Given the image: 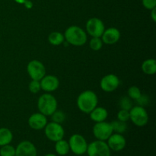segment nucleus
<instances>
[{
  "label": "nucleus",
  "instance_id": "f257e3e1",
  "mask_svg": "<svg viewBox=\"0 0 156 156\" xmlns=\"http://www.w3.org/2000/svg\"><path fill=\"white\" fill-rule=\"evenodd\" d=\"M98 99L95 93L90 90H86L79 95L77 98V106L81 111L89 114L97 107Z\"/></svg>",
  "mask_w": 156,
  "mask_h": 156
},
{
  "label": "nucleus",
  "instance_id": "f03ea898",
  "mask_svg": "<svg viewBox=\"0 0 156 156\" xmlns=\"http://www.w3.org/2000/svg\"><path fill=\"white\" fill-rule=\"evenodd\" d=\"M66 41L68 44L73 46H82L86 43L87 34L83 29L78 26H71L66 29L64 34Z\"/></svg>",
  "mask_w": 156,
  "mask_h": 156
},
{
  "label": "nucleus",
  "instance_id": "7ed1b4c3",
  "mask_svg": "<svg viewBox=\"0 0 156 156\" xmlns=\"http://www.w3.org/2000/svg\"><path fill=\"white\" fill-rule=\"evenodd\" d=\"M37 108L40 113L47 116H51L57 110V101L50 94H44L39 98Z\"/></svg>",
  "mask_w": 156,
  "mask_h": 156
},
{
  "label": "nucleus",
  "instance_id": "20e7f679",
  "mask_svg": "<svg viewBox=\"0 0 156 156\" xmlns=\"http://www.w3.org/2000/svg\"><path fill=\"white\" fill-rule=\"evenodd\" d=\"M129 119L137 126H144L147 124L149 115L144 107L136 106L129 110Z\"/></svg>",
  "mask_w": 156,
  "mask_h": 156
},
{
  "label": "nucleus",
  "instance_id": "39448f33",
  "mask_svg": "<svg viewBox=\"0 0 156 156\" xmlns=\"http://www.w3.org/2000/svg\"><path fill=\"white\" fill-rule=\"evenodd\" d=\"M88 156H111V149L108 143L101 140H96L88 145Z\"/></svg>",
  "mask_w": 156,
  "mask_h": 156
},
{
  "label": "nucleus",
  "instance_id": "423d86ee",
  "mask_svg": "<svg viewBox=\"0 0 156 156\" xmlns=\"http://www.w3.org/2000/svg\"><path fill=\"white\" fill-rule=\"evenodd\" d=\"M69 145L72 152L76 155H81L87 152L88 143L85 139L79 134L72 136L69 141Z\"/></svg>",
  "mask_w": 156,
  "mask_h": 156
},
{
  "label": "nucleus",
  "instance_id": "0eeeda50",
  "mask_svg": "<svg viewBox=\"0 0 156 156\" xmlns=\"http://www.w3.org/2000/svg\"><path fill=\"white\" fill-rule=\"evenodd\" d=\"M113 129L111 123H107L105 121L96 123L93 127V134L98 139V140L105 141L108 140L113 133Z\"/></svg>",
  "mask_w": 156,
  "mask_h": 156
},
{
  "label": "nucleus",
  "instance_id": "6e6552de",
  "mask_svg": "<svg viewBox=\"0 0 156 156\" xmlns=\"http://www.w3.org/2000/svg\"><path fill=\"white\" fill-rule=\"evenodd\" d=\"M44 128H45L46 136L51 141L57 142L63 139L65 131L59 123L51 122L46 125Z\"/></svg>",
  "mask_w": 156,
  "mask_h": 156
},
{
  "label": "nucleus",
  "instance_id": "1a4fd4ad",
  "mask_svg": "<svg viewBox=\"0 0 156 156\" xmlns=\"http://www.w3.org/2000/svg\"><path fill=\"white\" fill-rule=\"evenodd\" d=\"M27 71L32 80L41 81L46 76V69L44 64L36 59L29 62Z\"/></svg>",
  "mask_w": 156,
  "mask_h": 156
},
{
  "label": "nucleus",
  "instance_id": "9d476101",
  "mask_svg": "<svg viewBox=\"0 0 156 156\" xmlns=\"http://www.w3.org/2000/svg\"><path fill=\"white\" fill-rule=\"evenodd\" d=\"M86 30L93 37H101L105 27L101 20L98 18H92L87 21Z\"/></svg>",
  "mask_w": 156,
  "mask_h": 156
},
{
  "label": "nucleus",
  "instance_id": "9b49d317",
  "mask_svg": "<svg viewBox=\"0 0 156 156\" xmlns=\"http://www.w3.org/2000/svg\"><path fill=\"white\" fill-rule=\"evenodd\" d=\"M120 85V79L116 75L109 74L104 76L101 81V88L104 91L112 92Z\"/></svg>",
  "mask_w": 156,
  "mask_h": 156
},
{
  "label": "nucleus",
  "instance_id": "f8f14e48",
  "mask_svg": "<svg viewBox=\"0 0 156 156\" xmlns=\"http://www.w3.org/2000/svg\"><path fill=\"white\" fill-rule=\"evenodd\" d=\"M15 156H37L36 147L29 141L21 142L15 149Z\"/></svg>",
  "mask_w": 156,
  "mask_h": 156
},
{
  "label": "nucleus",
  "instance_id": "ddd939ff",
  "mask_svg": "<svg viewBox=\"0 0 156 156\" xmlns=\"http://www.w3.org/2000/svg\"><path fill=\"white\" fill-rule=\"evenodd\" d=\"M108 140V146H109L110 149H112L115 152L123 150L126 144V139L120 133H112Z\"/></svg>",
  "mask_w": 156,
  "mask_h": 156
},
{
  "label": "nucleus",
  "instance_id": "4468645a",
  "mask_svg": "<svg viewBox=\"0 0 156 156\" xmlns=\"http://www.w3.org/2000/svg\"><path fill=\"white\" fill-rule=\"evenodd\" d=\"M59 81L58 78L55 76H52V75L45 76L41 80V89L47 92L56 91L59 88Z\"/></svg>",
  "mask_w": 156,
  "mask_h": 156
},
{
  "label": "nucleus",
  "instance_id": "2eb2a0df",
  "mask_svg": "<svg viewBox=\"0 0 156 156\" xmlns=\"http://www.w3.org/2000/svg\"><path fill=\"white\" fill-rule=\"evenodd\" d=\"M28 124L30 127L34 129H36V130L42 129L47 124V117L41 113L34 114L29 117Z\"/></svg>",
  "mask_w": 156,
  "mask_h": 156
},
{
  "label": "nucleus",
  "instance_id": "dca6fc26",
  "mask_svg": "<svg viewBox=\"0 0 156 156\" xmlns=\"http://www.w3.org/2000/svg\"><path fill=\"white\" fill-rule=\"evenodd\" d=\"M101 37L103 43L106 44H114L120 40V32L116 27H110L105 30Z\"/></svg>",
  "mask_w": 156,
  "mask_h": 156
},
{
  "label": "nucleus",
  "instance_id": "f3484780",
  "mask_svg": "<svg viewBox=\"0 0 156 156\" xmlns=\"http://www.w3.org/2000/svg\"><path fill=\"white\" fill-rule=\"evenodd\" d=\"M89 114L91 120L96 123L105 121L108 115V111L105 108H101V107H99V108L96 107Z\"/></svg>",
  "mask_w": 156,
  "mask_h": 156
},
{
  "label": "nucleus",
  "instance_id": "a211bd4d",
  "mask_svg": "<svg viewBox=\"0 0 156 156\" xmlns=\"http://www.w3.org/2000/svg\"><path fill=\"white\" fill-rule=\"evenodd\" d=\"M142 70L147 75H154L156 73V61L154 59L145 60L142 64Z\"/></svg>",
  "mask_w": 156,
  "mask_h": 156
},
{
  "label": "nucleus",
  "instance_id": "6ab92c4d",
  "mask_svg": "<svg viewBox=\"0 0 156 156\" xmlns=\"http://www.w3.org/2000/svg\"><path fill=\"white\" fill-rule=\"evenodd\" d=\"M12 139H13V135L10 129L8 128L0 129V146L9 144L12 141Z\"/></svg>",
  "mask_w": 156,
  "mask_h": 156
},
{
  "label": "nucleus",
  "instance_id": "aec40b11",
  "mask_svg": "<svg viewBox=\"0 0 156 156\" xmlns=\"http://www.w3.org/2000/svg\"><path fill=\"white\" fill-rule=\"evenodd\" d=\"M55 149H56V153L59 154V155H66L69 153L70 150L69 145L68 142H66V140H60L56 142Z\"/></svg>",
  "mask_w": 156,
  "mask_h": 156
},
{
  "label": "nucleus",
  "instance_id": "412c9836",
  "mask_svg": "<svg viewBox=\"0 0 156 156\" xmlns=\"http://www.w3.org/2000/svg\"><path fill=\"white\" fill-rule=\"evenodd\" d=\"M49 42L52 44V45L57 46L60 45L64 42V35L62 34L59 33V32H52L50 35H49Z\"/></svg>",
  "mask_w": 156,
  "mask_h": 156
},
{
  "label": "nucleus",
  "instance_id": "4be33fe9",
  "mask_svg": "<svg viewBox=\"0 0 156 156\" xmlns=\"http://www.w3.org/2000/svg\"><path fill=\"white\" fill-rule=\"evenodd\" d=\"M111 125L112 126L113 131L116 132L117 133L122 134L126 132L127 129V125H126V122L120 121L119 120L112 121L111 123Z\"/></svg>",
  "mask_w": 156,
  "mask_h": 156
},
{
  "label": "nucleus",
  "instance_id": "5701e85b",
  "mask_svg": "<svg viewBox=\"0 0 156 156\" xmlns=\"http://www.w3.org/2000/svg\"><path fill=\"white\" fill-rule=\"evenodd\" d=\"M119 105H120V108L123 110H126L129 111L133 108V103L131 98H129L127 96H123L120 98V101H119Z\"/></svg>",
  "mask_w": 156,
  "mask_h": 156
},
{
  "label": "nucleus",
  "instance_id": "b1692460",
  "mask_svg": "<svg viewBox=\"0 0 156 156\" xmlns=\"http://www.w3.org/2000/svg\"><path fill=\"white\" fill-rule=\"evenodd\" d=\"M51 119L53 120V122H54V123L61 124L66 120L65 113L62 112V111H57V110H56L51 115Z\"/></svg>",
  "mask_w": 156,
  "mask_h": 156
},
{
  "label": "nucleus",
  "instance_id": "393cba45",
  "mask_svg": "<svg viewBox=\"0 0 156 156\" xmlns=\"http://www.w3.org/2000/svg\"><path fill=\"white\" fill-rule=\"evenodd\" d=\"M1 156H15V149L9 144L2 146L0 149Z\"/></svg>",
  "mask_w": 156,
  "mask_h": 156
},
{
  "label": "nucleus",
  "instance_id": "a878e982",
  "mask_svg": "<svg viewBox=\"0 0 156 156\" xmlns=\"http://www.w3.org/2000/svg\"><path fill=\"white\" fill-rule=\"evenodd\" d=\"M141 94V91H140V88L136 86H132L128 89V97L134 101L138 99Z\"/></svg>",
  "mask_w": 156,
  "mask_h": 156
},
{
  "label": "nucleus",
  "instance_id": "bb28decb",
  "mask_svg": "<svg viewBox=\"0 0 156 156\" xmlns=\"http://www.w3.org/2000/svg\"><path fill=\"white\" fill-rule=\"evenodd\" d=\"M102 46H103V41L101 37H93L90 41V47L93 50L98 51L102 48Z\"/></svg>",
  "mask_w": 156,
  "mask_h": 156
},
{
  "label": "nucleus",
  "instance_id": "cd10ccee",
  "mask_svg": "<svg viewBox=\"0 0 156 156\" xmlns=\"http://www.w3.org/2000/svg\"><path fill=\"white\" fill-rule=\"evenodd\" d=\"M28 88L30 92L36 94V93L39 92L40 90L41 89V82H40V81L32 80L31 82H30V84H29Z\"/></svg>",
  "mask_w": 156,
  "mask_h": 156
},
{
  "label": "nucleus",
  "instance_id": "c85d7f7f",
  "mask_svg": "<svg viewBox=\"0 0 156 156\" xmlns=\"http://www.w3.org/2000/svg\"><path fill=\"white\" fill-rule=\"evenodd\" d=\"M117 120L123 122H126L129 120V111L121 109L117 114Z\"/></svg>",
  "mask_w": 156,
  "mask_h": 156
},
{
  "label": "nucleus",
  "instance_id": "c756f323",
  "mask_svg": "<svg viewBox=\"0 0 156 156\" xmlns=\"http://www.w3.org/2000/svg\"><path fill=\"white\" fill-rule=\"evenodd\" d=\"M136 102L137 103V105H139L138 106H146V105H149V98L148 97V95H146V94H142L141 95H140V97L136 100Z\"/></svg>",
  "mask_w": 156,
  "mask_h": 156
},
{
  "label": "nucleus",
  "instance_id": "7c9ffc66",
  "mask_svg": "<svg viewBox=\"0 0 156 156\" xmlns=\"http://www.w3.org/2000/svg\"><path fill=\"white\" fill-rule=\"evenodd\" d=\"M143 5L146 9L152 10L156 7V0H142Z\"/></svg>",
  "mask_w": 156,
  "mask_h": 156
},
{
  "label": "nucleus",
  "instance_id": "2f4dec72",
  "mask_svg": "<svg viewBox=\"0 0 156 156\" xmlns=\"http://www.w3.org/2000/svg\"><path fill=\"white\" fill-rule=\"evenodd\" d=\"M24 5H25L26 8H27V9H31L32 6H33V4H32V2L30 1H29V0H26L25 2H24Z\"/></svg>",
  "mask_w": 156,
  "mask_h": 156
},
{
  "label": "nucleus",
  "instance_id": "473e14b6",
  "mask_svg": "<svg viewBox=\"0 0 156 156\" xmlns=\"http://www.w3.org/2000/svg\"><path fill=\"white\" fill-rule=\"evenodd\" d=\"M155 12H156V9H152V13H151V17H152V20H153L154 22H155L156 21V14H155Z\"/></svg>",
  "mask_w": 156,
  "mask_h": 156
},
{
  "label": "nucleus",
  "instance_id": "72a5a7b5",
  "mask_svg": "<svg viewBox=\"0 0 156 156\" xmlns=\"http://www.w3.org/2000/svg\"><path fill=\"white\" fill-rule=\"evenodd\" d=\"M14 1L16 2L17 3H19V4H24L26 0H14Z\"/></svg>",
  "mask_w": 156,
  "mask_h": 156
},
{
  "label": "nucleus",
  "instance_id": "f704fd0d",
  "mask_svg": "<svg viewBox=\"0 0 156 156\" xmlns=\"http://www.w3.org/2000/svg\"><path fill=\"white\" fill-rule=\"evenodd\" d=\"M45 156H56V155H54V154H47V155Z\"/></svg>",
  "mask_w": 156,
  "mask_h": 156
},
{
  "label": "nucleus",
  "instance_id": "c9c22d12",
  "mask_svg": "<svg viewBox=\"0 0 156 156\" xmlns=\"http://www.w3.org/2000/svg\"><path fill=\"white\" fill-rule=\"evenodd\" d=\"M76 156H80V155H76Z\"/></svg>",
  "mask_w": 156,
  "mask_h": 156
}]
</instances>
